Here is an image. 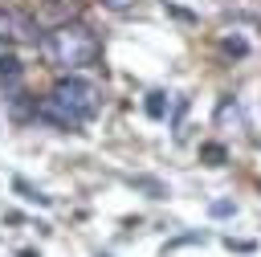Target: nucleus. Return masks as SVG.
I'll list each match as a JSON object with an SVG mask.
<instances>
[{"mask_svg": "<svg viewBox=\"0 0 261 257\" xmlns=\"http://www.w3.org/2000/svg\"><path fill=\"white\" fill-rule=\"evenodd\" d=\"M102 4H106V8H110V12H122V8H130V4H135V0H102Z\"/></svg>", "mask_w": 261, "mask_h": 257, "instance_id": "nucleus-7", "label": "nucleus"}, {"mask_svg": "<svg viewBox=\"0 0 261 257\" xmlns=\"http://www.w3.org/2000/svg\"><path fill=\"white\" fill-rule=\"evenodd\" d=\"M45 53L53 65L61 69H82L98 57V37L86 29V24H57L53 33H45Z\"/></svg>", "mask_w": 261, "mask_h": 257, "instance_id": "nucleus-1", "label": "nucleus"}, {"mask_svg": "<svg viewBox=\"0 0 261 257\" xmlns=\"http://www.w3.org/2000/svg\"><path fill=\"white\" fill-rule=\"evenodd\" d=\"M0 78H20V61H16L12 53L0 57Z\"/></svg>", "mask_w": 261, "mask_h": 257, "instance_id": "nucleus-3", "label": "nucleus"}, {"mask_svg": "<svg viewBox=\"0 0 261 257\" xmlns=\"http://www.w3.org/2000/svg\"><path fill=\"white\" fill-rule=\"evenodd\" d=\"M147 114L151 118H163V94H147Z\"/></svg>", "mask_w": 261, "mask_h": 257, "instance_id": "nucleus-4", "label": "nucleus"}, {"mask_svg": "<svg viewBox=\"0 0 261 257\" xmlns=\"http://www.w3.org/2000/svg\"><path fill=\"white\" fill-rule=\"evenodd\" d=\"M224 49H232V53H249V45H245L241 37H228V41H224Z\"/></svg>", "mask_w": 261, "mask_h": 257, "instance_id": "nucleus-5", "label": "nucleus"}, {"mask_svg": "<svg viewBox=\"0 0 261 257\" xmlns=\"http://www.w3.org/2000/svg\"><path fill=\"white\" fill-rule=\"evenodd\" d=\"M228 212H232L228 200H216V204H212V216H228Z\"/></svg>", "mask_w": 261, "mask_h": 257, "instance_id": "nucleus-6", "label": "nucleus"}, {"mask_svg": "<svg viewBox=\"0 0 261 257\" xmlns=\"http://www.w3.org/2000/svg\"><path fill=\"white\" fill-rule=\"evenodd\" d=\"M49 102L69 118V126L77 131L82 122H90L94 114H98V86L94 82H86V78H57V86L49 90Z\"/></svg>", "mask_w": 261, "mask_h": 257, "instance_id": "nucleus-2", "label": "nucleus"}]
</instances>
